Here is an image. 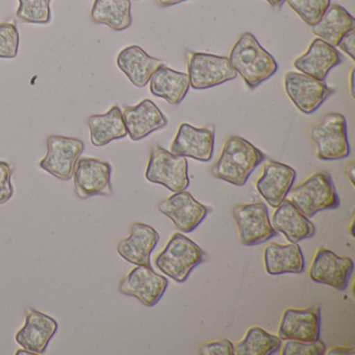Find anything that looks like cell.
<instances>
[{"label":"cell","instance_id":"6da1fadb","mask_svg":"<svg viewBox=\"0 0 355 355\" xmlns=\"http://www.w3.org/2000/svg\"><path fill=\"white\" fill-rule=\"evenodd\" d=\"M265 159L266 155L246 139L232 136L225 141L219 159L211 168V174L218 180L243 187Z\"/></svg>","mask_w":355,"mask_h":355},{"label":"cell","instance_id":"7a4b0ae2","mask_svg":"<svg viewBox=\"0 0 355 355\" xmlns=\"http://www.w3.org/2000/svg\"><path fill=\"white\" fill-rule=\"evenodd\" d=\"M230 65L249 89H255L277 71L275 59L251 33H244L230 51Z\"/></svg>","mask_w":355,"mask_h":355},{"label":"cell","instance_id":"3957f363","mask_svg":"<svg viewBox=\"0 0 355 355\" xmlns=\"http://www.w3.org/2000/svg\"><path fill=\"white\" fill-rule=\"evenodd\" d=\"M207 261V254L190 238L178 232L155 259L157 269L178 284L187 282L191 272Z\"/></svg>","mask_w":355,"mask_h":355},{"label":"cell","instance_id":"277c9868","mask_svg":"<svg viewBox=\"0 0 355 355\" xmlns=\"http://www.w3.org/2000/svg\"><path fill=\"white\" fill-rule=\"evenodd\" d=\"M288 196V200L307 218L319 211L338 209L340 205L334 180L324 171L311 174L302 184L291 189Z\"/></svg>","mask_w":355,"mask_h":355},{"label":"cell","instance_id":"5b68a950","mask_svg":"<svg viewBox=\"0 0 355 355\" xmlns=\"http://www.w3.org/2000/svg\"><path fill=\"white\" fill-rule=\"evenodd\" d=\"M309 135L315 145V157L321 161H338L350 155L347 122L342 114H327L311 126Z\"/></svg>","mask_w":355,"mask_h":355},{"label":"cell","instance_id":"8992f818","mask_svg":"<svg viewBox=\"0 0 355 355\" xmlns=\"http://www.w3.org/2000/svg\"><path fill=\"white\" fill-rule=\"evenodd\" d=\"M145 178L153 184H162L171 192H180L190 184L189 165L186 157L155 145L151 148Z\"/></svg>","mask_w":355,"mask_h":355},{"label":"cell","instance_id":"52a82bcc","mask_svg":"<svg viewBox=\"0 0 355 355\" xmlns=\"http://www.w3.org/2000/svg\"><path fill=\"white\" fill-rule=\"evenodd\" d=\"M188 76L190 86L195 90H205L220 86L238 76L226 57L211 53H189Z\"/></svg>","mask_w":355,"mask_h":355},{"label":"cell","instance_id":"ba28073f","mask_svg":"<svg viewBox=\"0 0 355 355\" xmlns=\"http://www.w3.org/2000/svg\"><path fill=\"white\" fill-rule=\"evenodd\" d=\"M47 153L41 159V169L60 180H70L73 176L76 162L85 150V143L71 137L49 136L46 141Z\"/></svg>","mask_w":355,"mask_h":355},{"label":"cell","instance_id":"9c48e42d","mask_svg":"<svg viewBox=\"0 0 355 355\" xmlns=\"http://www.w3.org/2000/svg\"><path fill=\"white\" fill-rule=\"evenodd\" d=\"M76 196L83 200L94 196H112V165L94 157L76 162L73 176Z\"/></svg>","mask_w":355,"mask_h":355},{"label":"cell","instance_id":"30bf717a","mask_svg":"<svg viewBox=\"0 0 355 355\" xmlns=\"http://www.w3.org/2000/svg\"><path fill=\"white\" fill-rule=\"evenodd\" d=\"M232 214L238 224L241 243L244 246L263 244L277 234L263 202L236 205Z\"/></svg>","mask_w":355,"mask_h":355},{"label":"cell","instance_id":"8fae6325","mask_svg":"<svg viewBox=\"0 0 355 355\" xmlns=\"http://www.w3.org/2000/svg\"><path fill=\"white\" fill-rule=\"evenodd\" d=\"M284 89L295 107L303 114H313L334 90L324 80L301 72H288L284 76Z\"/></svg>","mask_w":355,"mask_h":355},{"label":"cell","instance_id":"7c38bea8","mask_svg":"<svg viewBox=\"0 0 355 355\" xmlns=\"http://www.w3.org/2000/svg\"><path fill=\"white\" fill-rule=\"evenodd\" d=\"M354 270V261L347 257H338L334 251L319 248L309 268V277L317 284H326L338 291L349 286Z\"/></svg>","mask_w":355,"mask_h":355},{"label":"cell","instance_id":"4fadbf2b","mask_svg":"<svg viewBox=\"0 0 355 355\" xmlns=\"http://www.w3.org/2000/svg\"><path fill=\"white\" fill-rule=\"evenodd\" d=\"M159 209L184 234H190L196 230L211 211L209 207L198 202L186 190L164 199L159 203Z\"/></svg>","mask_w":355,"mask_h":355},{"label":"cell","instance_id":"5bb4252c","mask_svg":"<svg viewBox=\"0 0 355 355\" xmlns=\"http://www.w3.org/2000/svg\"><path fill=\"white\" fill-rule=\"evenodd\" d=\"M168 279L146 266L135 267L119 284L120 293L135 297L148 307L155 306L161 300L168 288Z\"/></svg>","mask_w":355,"mask_h":355},{"label":"cell","instance_id":"9a60e30c","mask_svg":"<svg viewBox=\"0 0 355 355\" xmlns=\"http://www.w3.org/2000/svg\"><path fill=\"white\" fill-rule=\"evenodd\" d=\"M58 329L59 323L57 320L28 307L26 313V323L16 334V343L31 354H43Z\"/></svg>","mask_w":355,"mask_h":355},{"label":"cell","instance_id":"2e32d148","mask_svg":"<svg viewBox=\"0 0 355 355\" xmlns=\"http://www.w3.org/2000/svg\"><path fill=\"white\" fill-rule=\"evenodd\" d=\"M321 334V309L319 306L305 309H288L282 313L278 336L282 340L315 342Z\"/></svg>","mask_w":355,"mask_h":355},{"label":"cell","instance_id":"e0dca14e","mask_svg":"<svg viewBox=\"0 0 355 355\" xmlns=\"http://www.w3.org/2000/svg\"><path fill=\"white\" fill-rule=\"evenodd\" d=\"M215 148V128H195L189 123L180 124L171 145V153L180 157L200 162H209Z\"/></svg>","mask_w":355,"mask_h":355},{"label":"cell","instance_id":"ac0fdd59","mask_svg":"<svg viewBox=\"0 0 355 355\" xmlns=\"http://www.w3.org/2000/svg\"><path fill=\"white\" fill-rule=\"evenodd\" d=\"M297 173L294 168L279 162L269 161L257 182V190L270 207H279L292 189Z\"/></svg>","mask_w":355,"mask_h":355},{"label":"cell","instance_id":"d6986e66","mask_svg":"<svg viewBox=\"0 0 355 355\" xmlns=\"http://www.w3.org/2000/svg\"><path fill=\"white\" fill-rule=\"evenodd\" d=\"M128 135L132 141L142 140L168 124L167 118L150 99H144L135 107L125 105L122 110Z\"/></svg>","mask_w":355,"mask_h":355},{"label":"cell","instance_id":"ffe728a7","mask_svg":"<svg viewBox=\"0 0 355 355\" xmlns=\"http://www.w3.org/2000/svg\"><path fill=\"white\" fill-rule=\"evenodd\" d=\"M159 241L155 228L136 222L130 227V236L117 244V252L122 259L136 266L151 267L150 255Z\"/></svg>","mask_w":355,"mask_h":355},{"label":"cell","instance_id":"44dd1931","mask_svg":"<svg viewBox=\"0 0 355 355\" xmlns=\"http://www.w3.org/2000/svg\"><path fill=\"white\" fill-rule=\"evenodd\" d=\"M342 62L336 47L317 38L311 43L304 55L294 61V67L301 73L324 80L332 68Z\"/></svg>","mask_w":355,"mask_h":355},{"label":"cell","instance_id":"7402d4cb","mask_svg":"<svg viewBox=\"0 0 355 355\" xmlns=\"http://www.w3.org/2000/svg\"><path fill=\"white\" fill-rule=\"evenodd\" d=\"M162 65H165V62L150 57L137 45L126 47L117 57L118 67L137 88H144L153 72Z\"/></svg>","mask_w":355,"mask_h":355},{"label":"cell","instance_id":"603a6c76","mask_svg":"<svg viewBox=\"0 0 355 355\" xmlns=\"http://www.w3.org/2000/svg\"><path fill=\"white\" fill-rule=\"evenodd\" d=\"M274 230L286 236L291 243L298 244L300 241L315 236V226L309 218L305 217L288 199L276 207L272 216Z\"/></svg>","mask_w":355,"mask_h":355},{"label":"cell","instance_id":"cb8c5ba5","mask_svg":"<svg viewBox=\"0 0 355 355\" xmlns=\"http://www.w3.org/2000/svg\"><path fill=\"white\" fill-rule=\"evenodd\" d=\"M190 87L188 74L170 69L166 64L159 66L149 80L150 92L173 105L182 103Z\"/></svg>","mask_w":355,"mask_h":355},{"label":"cell","instance_id":"d4e9b609","mask_svg":"<svg viewBox=\"0 0 355 355\" xmlns=\"http://www.w3.org/2000/svg\"><path fill=\"white\" fill-rule=\"evenodd\" d=\"M266 271L270 275L300 274L305 269V259L301 247L295 243L268 245L263 253Z\"/></svg>","mask_w":355,"mask_h":355},{"label":"cell","instance_id":"484cf974","mask_svg":"<svg viewBox=\"0 0 355 355\" xmlns=\"http://www.w3.org/2000/svg\"><path fill=\"white\" fill-rule=\"evenodd\" d=\"M90 130L91 143L94 146L103 147L115 140L128 136L121 107L118 105L103 115H92L87 120Z\"/></svg>","mask_w":355,"mask_h":355},{"label":"cell","instance_id":"4316f807","mask_svg":"<svg viewBox=\"0 0 355 355\" xmlns=\"http://www.w3.org/2000/svg\"><path fill=\"white\" fill-rule=\"evenodd\" d=\"M311 28L318 38L336 47L347 33L355 30V19L342 6L330 3L320 21Z\"/></svg>","mask_w":355,"mask_h":355},{"label":"cell","instance_id":"83f0119b","mask_svg":"<svg viewBox=\"0 0 355 355\" xmlns=\"http://www.w3.org/2000/svg\"><path fill=\"white\" fill-rule=\"evenodd\" d=\"M90 16L94 24L121 32L132 26V3L130 0H95Z\"/></svg>","mask_w":355,"mask_h":355},{"label":"cell","instance_id":"f1b7e54d","mask_svg":"<svg viewBox=\"0 0 355 355\" xmlns=\"http://www.w3.org/2000/svg\"><path fill=\"white\" fill-rule=\"evenodd\" d=\"M282 340L261 327L249 328L244 338L234 345V355H272L282 349Z\"/></svg>","mask_w":355,"mask_h":355},{"label":"cell","instance_id":"f546056e","mask_svg":"<svg viewBox=\"0 0 355 355\" xmlns=\"http://www.w3.org/2000/svg\"><path fill=\"white\" fill-rule=\"evenodd\" d=\"M51 0H19L16 18L24 24H51Z\"/></svg>","mask_w":355,"mask_h":355},{"label":"cell","instance_id":"4dcf8cb0","mask_svg":"<svg viewBox=\"0 0 355 355\" xmlns=\"http://www.w3.org/2000/svg\"><path fill=\"white\" fill-rule=\"evenodd\" d=\"M288 6L298 14L299 17L313 26L321 19L331 1L330 0H286Z\"/></svg>","mask_w":355,"mask_h":355},{"label":"cell","instance_id":"1f68e13d","mask_svg":"<svg viewBox=\"0 0 355 355\" xmlns=\"http://www.w3.org/2000/svg\"><path fill=\"white\" fill-rule=\"evenodd\" d=\"M20 36L13 22L0 24V59H15L19 51Z\"/></svg>","mask_w":355,"mask_h":355},{"label":"cell","instance_id":"d6a6232c","mask_svg":"<svg viewBox=\"0 0 355 355\" xmlns=\"http://www.w3.org/2000/svg\"><path fill=\"white\" fill-rule=\"evenodd\" d=\"M282 355H323L325 354V343L321 340L315 342H297V340H286L282 346Z\"/></svg>","mask_w":355,"mask_h":355},{"label":"cell","instance_id":"836d02e7","mask_svg":"<svg viewBox=\"0 0 355 355\" xmlns=\"http://www.w3.org/2000/svg\"><path fill=\"white\" fill-rule=\"evenodd\" d=\"M13 169L9 163L0 161V205H5L14 195V187L12 184Z\"/></svg>","mask_w":355,"mask_h":355},{"label":"cell","instance_id":"e575fe53","mask_svg":"<svg viewBox=\"0 0 355 355\" xmlns=\"http://www.w3.org/2000/svg\"><path fill=\"white\" fill-rule=\"evenodd\" d=\"M201 355H234V345L227 338L207 343L199 348Z\"/></svg>","mask_w":355,"mask_h":355},{"label":"cell","instance_id":"d590c367","mask_svg":"<svg viewBox=\"0 0 355 355\" xmlns=\"http://www.w3.org/2000/svg\"><path fill=\"white\" fill-rule=\"evenodd\" d=\"M355 30L350 31L347 33L340 42H338V47L343 51V53L348 55L351 58L353 62L355 61Z\"/></svg>","mask_w":355,"mask_h":355},{"label":"cell","instance_id":"8d00e7d4","mask_svg":"<svg viewBox=\"0 0 355 355\" xmlns=\"http://www.w3.org/2000/svg\"><path fill=\"white\" fill-rule=\"evenodd\" d=\"M329 355H347L354 354V347H334L328 351Z\"/></svg>","mask_w":355,"mask_h":355},{"label":"cell","instance_id":"74e56055","mask_svg":"<svg viewBox=\"0 0 355 355\" xmlns=\"http://www.w3.org/2000/svg\"><path fill=\"white\" fill-rule=\"evenodd\" d=\"M184 1H187V0H157V5L163 8L172 7V6L178 5Z\"/></svg>","mask_w":355,"mask_h":355},{"label":"cell","instance_id":"f35d334b","mask_svg":"<svg viewBox=\"0 0 355 355\" xmlns=\"http://www.w3.org/2000/svg\"><path fill=\"white\" fill-rule=\"evenodd\" d=\"M354 76H355L354 68H351L350 73H349V92H350V95H351V96H352V98H355Z\"/></svg>","mask_w":355,"mask_h":355},{"label":"cell","instance_id":"ab89813d","mask_svg":"<svg viewBox=\"0 0 355 355\" xmlns=\"http://www.w3.org/2000/svg\"><path fill=\"white\" fill-rule=\"evenodd\" d=\"M354 171H355L354 163L349 164V165L347 166V168H346V175H347V178H349V180H350V182H351V184H352V186H354V184H355Z\"/></svg>","mask_w":355,"mask_h":355},{"label":"cell","instance_id":"60d3db41","mask_svg":"<svg viewBox=\"0 0 355 355\" xmlns=\"http://www.w3.org/2000/svg\"><path fill=\"white\" fill-rule=\"evenodd\" d=\"M268 3L274 8H280L284 3H286V0H267Z\"/></svg>","mask_w":355,"mask_h":355}]
</instances>
